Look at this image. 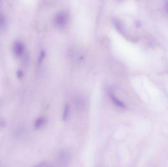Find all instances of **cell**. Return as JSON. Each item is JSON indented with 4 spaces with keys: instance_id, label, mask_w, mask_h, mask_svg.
Segmentation results:
<instances>
[{
    "instance_id": "6da1fadb",
    "label": "cell",
    "mask_w": 168,
    "mask_h": 167,
    "mask_svg": "<svg viewBox=\"0 0 168 167\" xmlns=\"http://www.w3.org/2000/svg\"><path fill=\"white\" fill-rule=\"evenodd\" d=\"M69 20L68 13L65 11H61L58 13L54 18V24L60 28H63L67 26Z\"/></svg>"
},
{
    "instance_id": "7a4b0ae2",
    "label": "cell",
    "mask_w": 168,
    "mask_h": 167,
    "mask_svg": "<svg viewBox=\"0 0 168 167\" xmlns=\"http://www.w3.org/2000/svg\"><path fill=\"white\" fill-rule=\"evenodd\" d=\"M13 52L16 57H20L24 52V44L21 41H15L13 45Z\"/></svg>"
},
{
    "instance_id": "3957f363",
    "label": "cell",
    "mask_w": 168,
    "mask_h": 167,
    "mask_svg": "<svg viewBox=\"0 0 168 167\" xmlns=\"http://www.w3.org/2000/svg\"><path fill=\"white\" fill-rule=\"evenodd\" d=\"M110 97L111 99H112V101L114 102L115 104H116L117 106H118L119 107H121V108H125V104H124L122 101H121L119 99H117V98H116V97L112 93H110Z\"/></svg>"
},
{
    "instance_id": "277c9868",
    "label": "cell",
    "mask_w": 168,
    "mask_h": 167,
    "mask_svg": "<svg viewBox=\"0 0 168 167\" xmlns=\"http://www.w3.org/2000/svg\"><path fill=\"white\" fill-rule=\"evenodd\" d=\"M45 123V119L43 118H40L37 119L35 122V126L36 128H40L44 125Z\"/></svg>"
},
{
    "instance_id": "5b68a950",
    "label": "cell",
    "mask_w": 168,
    "mask_h": 167,
    "mask_svg": "<svg viewBox=\"0 0 168 167\" xmlns=\"http://www.w3.org/2000/svg\"><path fill=\"white\" fill-rule=\"evenodd\" d=\"M69 111V106L67 104L64 107V113H63V116H62V119L64 121L67 120L68 118Z\"/></svg>"
},
{
    "instance_id": "8992f818",
    "label": "cell",
    "mask_w": 168,
    "mask_h": 167,
    "mask_svg": "<svg viewBox=\"0 0 168 167\" xmlns=\"http://www.w3.org/2000/svg\"><path fill=\"white\" fill-rule=\"evenodd\" d=\"M6 25V20L3 15H0V27L4 28Z\"/></svg>"
},
{
    "instance_id": "52a82bcc",
    "label": "cell",
    "mask_w": 168,
    "mask_h": 167,
    "mask_svg": "<svg viewBox=\"0 0 168 167\" xmlns=\"http://www.w3.org/2000/svg\"><path fill=\"white\" fill-rule=\"evenodd\" d=\"M23 75H24V73H23V72L22 70H21L19 69L16 72V76L17 77L18 79H20L21 78H22L23 77Z\"/></svg>"
},
{
    "instance_id": "ba28073f",
    "label": "cell",
    "mask_w": 168,
    "mask_h": 167,
    "mask_svg": "<svg viewBox=\"0 0 168 167\" xmlns=\"http://www.w3.org/2000/svg\"><path fill=\"white\" fill-rule=\"evenodd\" d=\"M45 55V54L44 52H42L41 54H40V58H39V62H40L42 61V60L44 58Z\"/></svg>"
},
{
    "instance_id": "9c48e42d",
    "label": "cell",
    "mask_w": 168,
    "mask_h": 167,
    "mask_svg": "<svg viewBox=\"0 0 168 167\" xmlns=\"http://www.w3.org/2000/svg\"><path fill=\"white\" fill-rule=\"evenodd\" d=\"M165 9H166V10L167 12L168 13V1L166 3Z\"/></svg>"
}]
</instances>
